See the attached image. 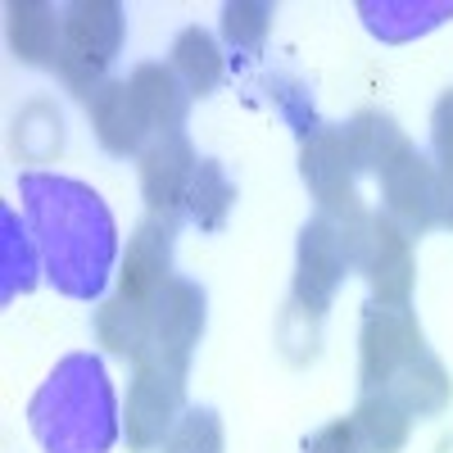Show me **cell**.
Listing matches in <instances>:
<instances>
[{"instance_id": "obj_1", "label": "cell", "mask_w": 453, "mask_h": 453, "mask_svg": "<svg viewBox=\"0 0 453 453\" xmlns=\"http://www.w3.org/2000/svg\"><path fill=\"white\" fill-rule=\"evenodd\" d=\"M19 200L32 226V241L42 250L46 281L68 299H100L119 258V226L109 204L87 181L59 173H23Z\"/></svg>"}, {"instance_id": "obj_2", "label": "cell", "mask_w": 453, "mask_h": 453, "mask_svg": "<svg viewBox=\"0 0 453 453\" xmlns=\"http://www.w3.org/2000/svg\"><path fill=\"white\" fill-rule=\"evenodd\" d=\"M27 426L46 453H109L123 435L113 381L96 354H68L27 403Z\"/></svg>"}, {"instance_id": "obj_3", "label": "cell", "mask_w": 453, "mask_h": 453, "mask_svg": "<svg viewBox=\"0 0 453 453\" xmlns=\"http://www.w3.org/2000/svg\"><path fill=\"white\" fill-rule=\"evenodd\" d=\"M123 50V5L113 0H73L64 5V36H59V78L73 96H91L109 82L104 73Z\"/></svg>"}, {"instance_id": "obj_4", "label": "cell", "mask_w": 453, "mask_h": 453, "mask_svg": "<svg viewBox=\"0 0 453 453\" xmlns=\"http://www.w3.org/2000/svg\"><path fill=\"white\" fill-rule=\"evenodd\" d=\"M186 372H191V358H173L159 349H150L136 363L127 412H123V435L132 453L164 449L177 422L186 418Z\"/></svg>"}, {"instance_id": "obj_5", "label": "cell", "mask_w": 453, "mask_h": 453, "mask_svg": "<svg viewBox=\"0 0 453 453\" xmlns=\"http://www.w3.org/2000/svg\"><path fill=\"white\" fill-rule=\"evenodd\" d=\"M349 250V263L367 277L372 286V304H390V309H408L412 286H418V263H412V241L386 213H367L363 226L340 232Z\"/></svg>"}, {"instance_id": "obj_6", "label": "cell", "mask_w": 453, "mask_h": 453, "mask_svg": "<svg viewBox=\"0 0 453 453\" xmlns=\"http://www.w3.org/2000/svg\"><path fill=\"white\" fill-rule=\"evenodd\" d=\"M299 177L318 200V218L335 222L340 232H354L367 222V209L358 200V168L340 127H322L309 141H299Z\"/></svg>"}, {"instance_id": "obj_7", "label": "cell", "mask_w": 453, "mask_h": 453, "mask_svg": "<svg viewBox=\"0 0 453 453\" xmlns=\"http://www.w3.org/2000/svg\"><path fill=\"white\" fill-rule=\"evenodd\" d=\"M422 354H431V349H426V331L412 309H390V304L363 309V326H358V381H363V390H386Z\"/></svg>"}, {"instance_id": "obj_8", "label": "cell", "mask_w": 453, "mask_h": 453, "mask_svg": "<svg viewBox=\"0 0 453 453\" xmlns=\"http://www.w3.org/2000/svg\"><path fill=\"white\" fill-rule=\"evenodd\" d=\"M349 268L354 263H349L340 226L326 222V218L304 222L299 226V245H295V281H290L295 309L318 322L331 309V299H335V290H340V281H345Z\"/></svg>"}, {"instance_id": "obj_9", "label": "cell", "mask_w": 453, "mask_h": 453, "mask_svg": "<svg viewBox=\"0 0 453 453\" xmlns=\"http://www.w3.org/2000/svg\"><path fill=\"white\" fill-rule=\"evenodd\" d=\"M376 181H381V213L399 226L408 241H418V236L431 232V226H440L435 164L412 141L390 159V168L376 177Z\"/></svg>"}, {"instance_id": "obj_10", "label": "cell", "mask_w": 453, "mask_h": 453, "mask_svg": "<svg viewBox=\"0 0 453 453\" xmlns=\"http://www.w3.org/2000/svg\"><path fill=\"white\" fill-rule=\"evenodd\" d=\"M136 168H141V196H145L150 218L181 226L186 222V196H191V181H196V168H200V155H196V145L186 141V132L155 136L136 155Z\"/></svg>"}, {"instance_id": "obj_11", "label": "cell", "mask_w": 453, "mask_h": 453, "mask_svg": "<svg viewBox=\"0 0 453 453\" xmlns=\"http://www.w3.org/2000/svg\"><path fill=\"white\" fill-rule=\"evenodd\" d=\"M173 236L177 226L159 222V218H145L123 254V268H119V295L132 299V304H155L159 290L173 281Z\"/></svg>"}, {"instance_id": "obj_12", "label": "cell", "mask_w": 453, "mask_h": 453, "mask_svg": "<svg viewBox=\"0 0 453 453\" xmlns=\"http://www.w3.org/2000/svg\"><path fill=\"white\" fill-rule=\"evenodd\" d=\"M204 322H209V295L196 281L173 277L155 299V345L150 349L173 354V358H191L200 335H204Z\"/></svg>"}, {"instance_id": "obj_13", "label": "cell", "mask_w": 453, "mask_h": 453, "mask_svg": "<svg viewBox=\"0 0 453 453\" xmlns=\"http://www.w3.org/2000/svg\"><path fill=\"white\" fill-rule=\"evenodd\" d=\"M127 91L136 100V113L155 136H173L186 127V109H191V91L181 87V78L168 68V64H136L132 78H127Z\"/></svg>"}, {"instance_id": "obj_14", "label": "cell", "mask_w": 453, "mask_h": 453, "mask_svg": "<svg viewBox=\"0 0 453 453\" xmlns=\"http://www.w3.org/2000/svg\"><path fill=\"white\" fill-rule=\"evenodd\" d=\"M363 27L376 42H412V36H426L440 23L453 19V0H363L358 5Z\"/></svg>"}, {"instance_id": "obj_15", "label": "cell", "mask_w": 453, "mask_h": 453, "mask_svg": "<svg viewBox=\"0 0 453 453\" xmlns=\"http://www.w3.org/2000/svg\"><path fill=\"white\" fill-rule=\"evenodd\" d=\"M91 127H96V141L109 150V155H141V150L150 145V132L141 123L136 113V100L127 91V82H104L96 96H91Z\"/></svg>"}, {"instance_id": "obj_16", "label": "cell", "mask_w": 453, "mask_h": 453, "mask_svg": "<svg viewBox=\"0 0 453 453\" xmlns=\"http://www.w3.org/2000/svg\"><path fill=\"white\" fill-rule=\"evenodd\" d=\"M96 340L109 354L141 363L150 345H155V304H132V299L113 290L96 309Z\"/></svg>"}, {"instance_id": "obj_17", "label": "cell", "mask_w": 453, "mask_h": 453, "mask_svg": "<svg viewBox=\"0 0 453 453\" xmlns=\"http://www.w3.org/2000/svg\"><path fill=\"white\" fill-rule=\"evenodd\" d=\"M10 19V50L23 64L55 68L59 64V36H64V10L42 5V0H14L5 10Z\"/></svg>"}, {"instance_id": "obj_18", "label": "cell", "mask_w": 453, "mask_h": 453, "mask_svg": "<svg viewBox=\"0 0 453 453\" xmlns=\"http://www.w3.org/2000/svg\"><path fill=\"white\" fill-rule=\"evenodd\" d=\"M340 132H345V150H349L354 168L358 173H372V177H381L390 168V159L408 145V136L399 132V123L390 119V113H376V109L354 113V119L340 127Z\"/></svg>"}, {"instance_id": "obj_19", "label": "cell", "mask_w": 453, "mask_h": 453, "mask_svg": "<svg viewBox=\"0 0 453 453\" xmlns=\"http://www.w3.org/2000/svg\"><path fill=\"white\" fill-rule=\"evenodd\" d=\"M42 250H36L32 241V226L19 222L14 209L0 213V299L5 304H14L19 295H27L36 286V277H42Z\"/></svg>"}, {"instance_id": "obj_20", "label": "cell", "mask_w": 453, "mask_h": 453, "mask_svg": "<svg viewBox=\"0 0 453 453\" xmlns=\"http://www.w3.org/2000/svg\"><path fill=\"white\" fill-rule=\"evenodd\" d=\"M349 422L363 440L367 453H399L412 435V418L408 408L390 395V390H363L358 408L349 412Z\"/></svg>"}, {"instance_id": "obj_21", "label": "cell", "mask_w": 453, "mask_h": 453, "mask_svg": "<svg viewBox=\"0 0 453 453\" xmlns=\"http://www.w3.org/2000/svg\"><path fill=\"white\" fill-rule=\"evenodd\" d=\"M386 390L408 408V418H435V412H444L449 399H453V381H449V372L435 354H422L418 363H408Z\"/></svg>"}, {"instance_id": "obj_22", "label": "cell", "mask_w": 453, "mask_h": 453, "mask_svg": "<svg viewBox=\"0 0 453 453\" xmlns=\"http://www.w3.org/2000/svg\"><path fill=\"white\" fill-rule=\"evenodd\" d=\"M168 68L181 78V87L191 96H213L222 82V50L204 27H181L173 42V59Z\"/></svg>"}, {"instance_id": "obj_23", "label": "cell", "mask_w": 453, "mask_h": 453, "mask_svg": "<svg viewBox=\"0 0 453 453\" xmlns=\"http://www.w3.org/2000/svg\"><path fill=\"white\" fill-rule=\"evenodd\" d=\"M232 204H236V186L226 177V168L218 159H200L191 196H186V222H196L200 232H222Z\"/></svg>"}, {"instance_id": "obj_24", "label": "cell", "mask_w": 453, "mask_h": 453, "mask_svg": "<svg viewBox=\"0 0 453 453\" xmlns=\"http://www.w3.org/2000/svg\"><path fill=\"white\" fill-rule=\"evenodd\" d=\"M431 164L440 186V226L453 232V87L431 109Z\"/></svg>"}, {"instance_id": "obj_25", "label": "cell", "mask_w": 453, "mask_h": 453, "mask_svg": "<svg viewBox=\"0 0 453 453\" xmlns=\"http://www.w3.org/2000/svg\"><path fill=\"white\" fill-rule=\"evenodd\" d=\"M273 19H277V10L263 5V0H232V5H222L226 46L241 55H258L263 42H268V32H273Z\"/></svg>"}, {"instance_id": "obj_26", "label": "cell", "mask_w": 453, "mask_h": 453, "mask_svg": "<svg viewBox=\"0 0 453 453\" xmlns=\"http://www.w3.org/2000/svg\"><path fill=\"white\" fill-rule=\"evenodd\" d=\"M222 449H226V435L213 408H186V418L164 444V453H222Z\"/></svg>"}, {"instance_id": "obj_27", "label": "cell", "mask_w": 453, "mask_h": 453, "mask_svg": "<svg viewBox=\"0 0 453 453\" xmlns=\"http://www.w3.org/2000/svg\"><path fill=\"white\" fill-rule=\"evenodd\" d=\"M268 91H273V100H277V109H281V119L295 127V136H299V141H309L313 132H322V127H326V123H318L313 100H309V91L299 87V82L273 78V82H268Z\"/></svg>"}, {"instance_id": "obj_28", "label": "cell", "mask_w": 453, "mask_h": 453, "mask_svg": "<svg viewBox=\"0 0 453 453\" xmlns=\"http://www.w3.org/2000/svg\"><path fill=\"white\" fill-rule=\"evenodd\" d=\"M304 453H367V449H363V440H358V431H354L349 418H335V422L318 426L304 440Z\"/></svg>"}]
</instances>
